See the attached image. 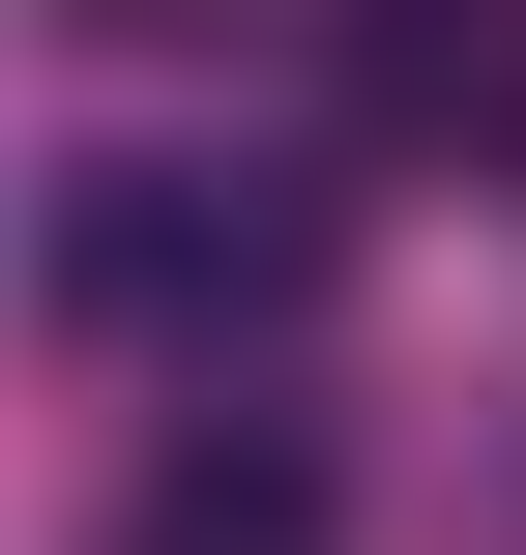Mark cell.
I'll use <instances>...</instances> for the list:
<instances>
[{"instance_id":"1","label":"cell","mask_w":526,"mask_h":555,"mask_svg":"<svg viewBox=\"0 0 526 555\" xmlns=\"http://www.w3.org/2000/svg\"><path fill=\"white\" fill-rule=\"evenodd\" d=\"M322 263H351V205H322V176H205V146H146V176L59 205V322H88V351H234V322H293Z\"/></svg>"},{"instance_id":"2","label":"cell","mask_w":526,"mask_h":555,"mask_svg":"<svg viewBox=\"0 0 526 555\" xmlns=\"http://www.w3.org/2000/svg\"><path fill=\"white\" fill-rule=\"evenodd\" d=\"M322 88H351V176H526V0H351Z\"/></svg>"},{"instance_id":"3","label":"cell","mask_w":526,"mask_h":555,"mask_svg":"<svg viewBox=\"0 0 526 555\" xmlns=\"http://www.w3.org/2000/svg\"><path fill=\"white\" fill-rule=\"evenodd\" d=\"M322 527H351L322 410H176V439H146V498H117V555H322Z\"/></svg>"}]
</instances>
